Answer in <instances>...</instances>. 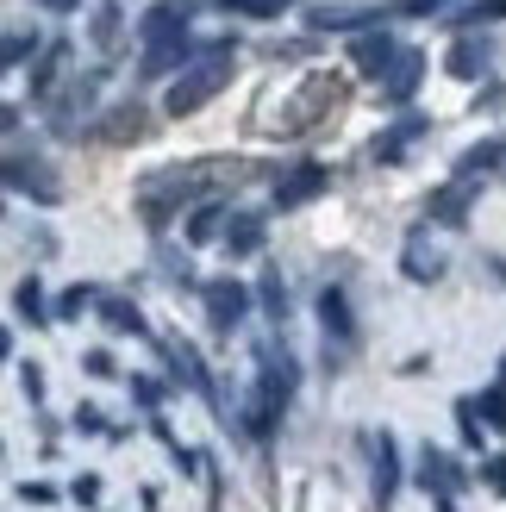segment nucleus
I'll return each mask as SVG.
<instances>
[{
	"label": "nucleus",
	"instance_id": "nucleus-3",
	"mask_svg": "<svg viewBox=\"0 0 506 512\" xmlns=\"http://www.w3.org/2000/svg\"><path fill=\"white\" fill-rule=\"evenodd\" d=\"M232 57H238V50H213V57H194V63H188V69L169 82V94H163V113H169V119H188V113H200V107H207V100H213L225 82H232Z\"/></svg>",
	"mask_w": 506,
	"mask_h": 512
},
{
	"label": "nucleus",
	"instance_id": "nucleus-5",
	"mask_svg": "<svg viewBox=\"0 0 506 512\" xmlns=\"http://www.w3.org/2000/svg\"><path fill=\"white\" fill-rule=\"evenodd\" d=\"M200 306H207V325L219 338H232V331L250 319V288L238 275H213V281H200Z\"/></svg>",
	"mask_w": 506,
	"mask_h": 512
},
{
	"label": "nucleus",
	"instance_id": "nucleus-36",
	"mask_svg": "<svg viewBox=\"0 0 506 512\" xmlns=\"http://www.w3.org/2000/svg\"><path fill=\"white\" fill-rule=\"evenodd\" d=\"M132 400L157 413V406H163V381H157V375H132Z\"/></svg>",
	"mask_w": 506,
	"mask_h": 512
},
{
	"label": "nucleus",
	"instance_id": "nucleus-29",
	"mask_svg": "<svg viewBox=\"0 0 506 512\" xmlns=\"http://www.w3.org/2000/svg\"><path fill=\"white\" fill-rule=\"evenodd\" d=\"M38 57V32H7L0 38V75L19 69V63H32Z\"/></svg>",
	"mask_w": 506,
	"mask_h": 512
},
{
	"label": "nucleus",
	"instance_id": "nucleus-19",
	"mask_svg": "<svg viewBox=\"0 0 506 512\" xmlns=\"http://www.w3.org/2000/svg\"><path fill=\"white\" fill-rule=\"evenodd\" d=\"M307 25L313 32H369L382 25V7H307Z\"/></svg>",
	"mask_w": 506,
	"mask_h": 512
},
{
	"label": "nucleus",
	"instance_id": "nucleus-26",
	"mask_svg": "<svg viewBox=\"0 0 506 512\" xmlns=\"http://www.w3.org/2000/svg\"><path fill=\"white\" fill-rule=\"evenodd\" d=\"M13 313L32 325V331H38V325H50V300H44V281H38V275H25L19 288H13Z\"/></svg>",
	"mask_w": 506,
	"mask_h": 512
},
{
	"label": "nucleus",
	"instance_id": "nucleus-25",
	"mask_svg": "<svg viewBox=\"0 0 506 512\" xmlns=\"http://www.w3.org/2000/svg\"><path fill=\"white\" fill-rule=\"evenodd\" d=\"M219 232H225V207H219V200H194L182 238H188V244H219Z\"/></svg>",
	"mask_w": 506,
	"mask_h": 512
},
{
	"label": "nucleus",
	"instance_id": "nucleus-37",
	"mask_svg": "<svg viewBox=\"0 0 506 512\" xmlns=\"http://www.w3.org/2000/svg\"><path fill=\"white\" fill-rule=\"evenodd\" d=\"M69 500H75V506H100V475H94V469L75 475V481H69Z\"/></svg>",
	"mask_w": 506,
	"mask_h": 512
},
{
	"label": "nucleus",
	"instance_id": "nucleus-24",
	"mask_svg": "<svg viewBox=\"0 0 506 512\" xmlns=\"http://www.w3.org/2000/svg\"><path fill=\"white\" fill-rule=\"evenodd\" d=\"M69 69V44L57 38V44H44L38 57H32V100H50L57 94V75Z\"/></svg>",
	"mask_w": 506,
	"mask_h": 512
},
{
	"label": "nucleus",
	"instance_id": "nucleus-16",
	"mask_svg": "<svg viewBox=\"0 0 506 512\" xmlns=\"http://www.w3.org/2000/svg\"><path fill=\"white\" fill-rule=\"evenodd\" d=\"M219 244H225V256H257L269 244V219L263 213H225Z\"/></svg>",
	"mask_w": 506,
	"mask_h": 512
},
{
	"label": "nucleus",
	"instance_id": "nucleus-35",
	"mask_svg": "<svg viewBox=\"0 0 506 512\" xmlns=\"http://www.w3.org/2000/svg\"><path fill=\"white\" fill-rule=\"evenodd\" d=\"M457 438H463V450H482V419H475V400H457Z\"/></svg>",
	"mask_w": 506,
	"mask_h": 512
},
{
	"label": "nucleus",
	"instance_id": "nucleus-31",
	"mask_svg": "<svg viewBox=\"0 0 506 512\" xmlns=\"http://www.w3.org/2000/svg\"><path fill=\"white\" fill-rule=\"evenodd\" d=\"M250 300H263V313H269L275 325L288 319V288H282V275H275V269H269V275L257 281V294H250Z\"/></svg>",
	"mask_w": 506,
	"mask_h": 512
},
{
	"label": "nucleus",
	"instance_id": "nucleus-7",
	"mask_svg": "<svg viewBox=\"0 0 506 512\" xmlns=\"http://www.w3.org/2000/svg\"><path fill=\"white\" fill-rule=\"evenodd\" d=\"M325 188H332V169L325 163H294V169H282L275 175V207H307V200H319Z\"/></svg>",
	"mask_w": 506,
	"mask_h": 512
},
{
	"label": "nucleus",
	"instance_id": "nucleus-33",
	"mask_svg": "<svg viewBox=\"0 0 506 512\" xmlns=\"http://www.w3.org/2000/svg\"><path fill=\"white\" fill-rule=\"evenodd\" d=\"M119 32H125V19H119V0H107V7L94 13V44H100V50H113V44H119Z\"/></svg>",
	"mask_w": 506,
	"mask_h": 512
},
{
	"label": "nucleus",
	"instance_id": "nucleus-47",
	"mask_svg": "<svg viewBox=\"0 0 506 512\" xmlns=\"http://www.w3.org/2000/svg\"><path fill=\"white\" fill-rule=\"evenodd\" d=\"M500 388H506V356H500Z\"/></svg>",
	"mask_w": 506,
	"mask_h": 512
},
{
	"label": "nucleus",
	"instance_id": "nucleus-4",
	"mask_svg": "<svg viewBox=\"0 0 506 512\" xmlns=\"http://www.w3.org/2000/svg\"><path fill=\"white\" fill-rule=\"evenodd\" d=\"M332 107H344V82H338V75H307V88H300L288 107H282V138H294V132H307V125H319Z\"/></svg>",
	"mask_w": 506,
	"mask_h": 512
},
{
	"label": "nucleus",
	"instance_id": "nucleus-39",
	"mask_svg": "<svg viewBox=\"0 0 506 512\" xmlns=\"http://www.w3.org/2000/svg\"><path fill=\"white\" fill-rule=\"evenodd\" d=\"M475 481H482L488 494H506V456H488V463L475 469Z\"/></svg>",
	"mask_w": 506,
	"mask_h": 512
},
{
	"label": "nucleus",
	"instance_id": "nucleus-21",
	"mask_svg": "<svg viewBox=\"0 0 506 512\" xmlns=\"http://www.w3.org/2000/svg\"><path fill=\"white\" fill-rule=\"evenodd\" d=\"M482 182H444L432 200H425V219H438V225H469V200Z\"/></svg>",
	"mask_w": 506,
	"mask_h": 512
},
{
	"label": "nucleus",
	"instance_id": "nucleus-28",
	"mask_svg": "<svg viewBox=\"0 0 506 512\" xmlns=\"http://www.w3.org/2000/svg\"><path fill=\"white\" fill-rule=\"evenodd\" d=\"M88 306H94V288H88V281H75V288H63L57 300H50V325H57V319H63V325H69V319H82Z\"/></svg>",
	"mask_w": 506,
	"mask_h": 512
},
{
	"label": "nucleus",
	"instance_id": "nucleus-40",
	"mask_svg": "<svg viewBox=\"0 0 506 512\" xmlns=\"http://www.w3.org/2000/svg\"><path fill=\"white\" fill-rule=\"evenodd\" d=\"M82 369H88L94 381H113V375H119V363H113V350H88V356H82Z\"/></svg>",
	"mask_w": 506,
	"mask_h": 512
},
{
	"label": "nucleus",
	"instance_id": "nucleus-42",
	"mask_svg": "<svg viewBox=\"0 0 506 512\" xmlns=\"http://www.w3.org/2000/svg\"><path fill=\"white\" fill-rule=\"evenodd\" d=\"M19 500L25 506H50V500H57V488H50V481H19Z\"/></svg>",
	"mask_w": 506,
	"mask_h": 512
},
{
	"label": "nucleus",
	"instance_id": "nucleus-22",
	"mask_svg": "<svg viewBox=\"0 0 506 512\" xmlns=\"http://www.w3.org/2000/svg\"><path fill=\"white\" fill-rule=\"evenodd\" d=\"M494 169H506V132L463 150V157H457V182H482V175H494Z\"/></svg>",
	"mask_w": 506,
	"mask_h": 512
},
{
	"label": "nucleus",
	"instance_id": "nucleus-27",
	"mask_svg": "<svg viewBox=\"0 0 506 512\" xmlns=\"http://www.w3.org/2000/svg\"><path fill=\"white\" fill-rule=\"evenodd\" d=\"M213 7H225L232 19H282V13L300 7V0H213Z\"/></svg>",
	"mask_w": 506,
	"mask_h": 512
},
{
	"label": "nucleus",
	"instance_id": "nucleus-2",
	"mask_svg": "<svg viewBox=\"0 0 506 512\" xmlns=\"http://www.w3.org/2000/svg\"><path fill=\"white\" fill-rule=\"evenodd\" d=\"M238 169V163H188V169H157L138 182V219L150 225V232H163L169 219H182V207H194L200 194H207L213 175Z\"/></svg>",
	"mask_w": 506,
	"mask_h": 512
},
{
	"label": "nucleus",
	"instance_id": "nucleus-23",
	"mask_svg": "<svg viewBox=\"0 0 506 512\" xmlns=\"http://www.w3.org/2000/svg\"><path fill=\"white\" fill-rule=\"evenodd\" d=\"M488 57H494V50H488V38H482V32H463L457 44H450V57H444V69L457 75V82H475V75L488 69Z\"/></svg>",
	"mask_w": 506,
	"mask_h": 512
},
{
	"label": "nucleus",
	"instance_id": "nucleus-32",
	"mask_svg": "<svg viewBox=\"0 0 506 512\" xmlns=\"http://www.w3.org/2000/svg\"><path fill=\"white\" fill-rule=\"evenodd\" d=\"M475 419H482V431H506V388H500V381H494V388H482Z\"/></svg>",
	"mask_w": 506,
	"mask_h": 512
},
{
	"label": "nucleus",
	"instance_id": "nucleus-41",
	"mask_svg": "<svg viewBox=\"0 0 506 512\" xmlns=\"http://www.w3.org/2000/svg\"><path fill=\"white\" fill-rule=\"evenodd\" d=\"M19 394L32 400V406L44 400V369H38V363H19Z\"/></svg>",
	"mask_w": 506,
	"mask_h": 512
},
{
	"label": "nucleus",
	"instance_id": "nucleus-38",
	"mask_svg": "<svg viewBox=\"0 0 506 512\" xmlns=\"http://www.w3.org/2000/svg\"><path fill=\"white\" fill-rule=\"evenodd\" d=\"M75 431H88V438H107V413H100V406H75Z\"/></svg>",
	"mask_w": 506,
	"mask_h": 512
},
{
	"label": "nucleus",
	"instance_id": "nucleus-48",
	"mask_svg": "<svg viewBox=\"0 0 506 512\" xmlns=\"http://www.w3.org/2000/svg\"><path fill=\"white\" fill-rule=\"evenodd\" d=\"M213 512H219V506H213Z\"/></svg>",
	"mask_w": 506,
	"mask_h": 512
},
{
	"label": "nucleus",
	"instance_id": "nucleus-8",
	"mask_svg": "<svg viewBox=\"0 0 506 512\" xmlns=\"http://www.w3.org/2000/svg\"><path fill=\"white\" fill-rule=\"evenodd\" d=\"M188 19H194V0H150L144 19H138V38L150 44H169V38H188Z\"/></svg>",
	"mask_w": 506,
	"mask_h": 512
},
{
	"label": "nucleus",
	"instance_id": "nucleus-12",
	"mask_svg": "<svg viewBox=\"0 0 506 512\" xmlns=\"http://www.w3.org/2000/svg\"><path fill=\"white\" fill-rule=\"evenodd\" d=\"M419 82H425V50L400 44V57H394L388 75H382V100H388V107H407V100L419 94Z\"/></svg>",
	"mask_w": 506,
	"mask_h": 512
},
{
	"label": "nucleus",
	"instance_id": "nucleus-1",
	"mask_svg": "<svg viewBox=\"0 0 506 512\" xmlns=\"http://www.w3.org/2000/svg\"><path fill=\"white\" fill-rule=\"evenodd\" d=\"M294 388H300V363L288 356V344H263V350H257V394H250L244 413H238L244 438L269 444L275 431H282V413H288Z\"/></svg>",
	"mask_w": 506,
	"mask_h": 512
},
{
	"label": "nucleus",
	"instance_id": "nucleus-6",
	"mask_svg": "<svg viewBox=\"0 0 506 512\" xmlns=\"http://www.w3.org/2000/svg\"><path fill=\"white\" fill-rule=\"evenodd\" d=\"M319 325H325V350L338 344V356H350V350H357V338H363V331H357V313H350V294L338 288V281L319 294Z\"/></svg>",
	"mask_w": 506,
	"mask_h": 512
},
{
	"label": "nucleus",
	"instance_id": "nucleus-18",
	"mask_svg": "<svg viewBox=\"0 0 506 512\" xmlns=\"http://www.w3.org/2000/svg\"><path fill=\"white\" fill-rule=\"evenodd\" d=\"M144 132H150V113L138 107V100H125V107L100 113V125H94V138H107V144H138Z\"/></svg>",
	"mask_w": 506,
	"mask_h": 512
},
{
	"label": "nucleus",
	"instance_id": "nucleus-20",
	"mask_svg": "<svg viewBox=\"0 0 506 512\" xmlns=\"http://www.w3.org/2000/svg\"><path fill=\"white\" fill-rule=\"evenodd\" d=\"M400 269H407V281H438V275H444V250L432 244V232H425V225L407 238V250H400Z\"/></svg>",
	"mask_w": 506,
	"mask_h": 512
},
{
	"label": "nucleus",
	"instance_id": "nucleus-11",
	"mask_svg": "<svg viewBox=\"0 0 506 512\" xmlns=\"http://www.w3.org/2000/svg\"><path fill=\"white\" fill-rule=\"evenodd\" d=\"M425 132H432V119H425V113H400V119L388 125V132L375 138V163H382V169L407 163V157H413V144H419Z\"/></svg>",
	"mask_w": 506,
	"mask_h": 512
},
{
	"label": "nucleus",
	"instance_id": "nucleus-17",
	"mask_svg": "<svg viewBox=\"0 0 506 512\" xmlns=\"http://www.w3.org/2000/svg\"><path fill=\"white\" fill-rule=\"evenodd\" d=\"M194 57H200V44H194V38H169V44H150V50H144V63H138V75H144V82H163V75L188 69Z\"/></svg>",
	"mask_w": 506,
	"mask_h": 512
},
{
	"label": "nucleus",
	"instance_id": "nucleus-46",
	"mask_svg": "<svg viewBox=\"0 0 506 512\" xmlns=\"http://www.w3.org/2000/svg\"><path fill=\"white\" fill-rule=\"evenodd\" d=\"M438 512H457V500H438Z\"/></svg>",
	"mask_w": 506,
	"mask_h": 512
},
{
	"label": "nucleus",
	"instance_id": "nucleus-10",
	"mask_svg": "<svg viewBox=\"0 0 506 512\" xmlns=\"http://www.w3.org/2000/svg\"><path fill=\"white\" fill-rule=\"evenodd\" d=\"M394 57H400V38L388 32V25H369V32L350 38V63H357V69L369 75V82H382Z\"/></svg>",
	"mask_w": 506,
	"mask_h": 512
},
{
	"label": "nucleus",
	"instance_id": "nucleus-15",
	"mask_svg": "<svg viewBox=\"0 0 506 512\" xmlns=\"http://www.w3.org/2000/svg\"><path fill=\"white\" fill-rule=\"evenodd\" d=\"M463 469H457V456H444V450H432L425 444V456H419V488L432 494V500H457V488H463Z\"/></svg>",
	"mask_w": 506,
	"mask_h": 512
},
{
	"label": "nucleus",
	"instance_id": "nucleus-14",
	"mask_svg": "<svg viewBox=\"0 0 506 512\" xmlns=\"http://www.w3.org/2000/svg\"><path fill=\"white\" fill-rule=\"evenodd\" d=\"M94 313H100V325H107L113 338H157L150 319L138 313V300H125V294H94Z\"/></svg>",
	"mask_w": 506,
	"mask_h": 512
},
{
	"label": "nucleus",
	"instance_id": "nucleus-9",
	"mask_svg": "<svg viewBox=\"0 0 506 512\" xmlns=\"http://www.w3.org/2000/svg\"><path fill=\"white\" fill-rule=\"evenodd\" d=\"M163 356H169V369H175V381H188V388L213 406V413H225V400H219V388H213V375H207V363H200V350L194 344H182V338H163Z\"/></svg>",
	"mask_w": 506,
	"mask_h": 512
},
{
	"label": "nucleus",
	"instance_id": "nucleus-44",
	"mask_svg": "<svg viewBox=\"0 0 506 512\" xmlns=\"http://www.w3.org/2000/svg\"><path fill=\"white\" fill-rule=\"evenodd\" d=\"M38 7H44V13H75L82 0H38Z\"/></svg>",
	"mask_w": 506,
	"mask_h": 512
},
{
	"label": "nucleus",
	"instance_id": "nucleus-30",
	"mask_svg": "<svg viewBox=\"0 0 506 512\" xmlns=\"http://www.w3.org/2000/svg\"><path fill=\"white\" fill-rule=\"evenodd\" d=\"M506 19V0H469L457 13V32H482V25H500Z\"/></svg>",
	"mask_w": 506,
	"mask_h": 512
},
{
	"label": "nucleus",
	"instance_id": "nucleus-45",
	"mask_svg": "<svg viewBox=\"0 0 506 512\" xmlns=\"http://www.w3.org/2000/svg\"><path fill=\"white\" fill-rule=\"evenodd\" d=\"M7 356H13V331L0 325V363H7Z\"/></svg>",
	"mask_w": 506,
	"mask_h": 512
},
{
	"label": "nucleus",
	"instance_id": "nucleus-34",
	"mask_svg": "<svg viewBox=\"0 0 506 512\" xmlns=\"http://www.w3.org/2000/svg\"><path fill=\"white\" fill-rule=\"evenodd\" d=\"M444 7H457V0H388L382 19H425V13H444Z\"/></svg>",
	"mask_w": 506,
	"mask_h": 512
},
{
	"label": "nucleus",
	"instance_id": "nucleus-13",
	"mask_svg": "<svg viewBox=\"0 0 506 512\" xmlns=\"http://www.w3.org/2000/svg\"><path fill=\"white\" fill-rule=\"evenodd\" d=\"M369 463H375V506H394L400 494V444H394V431H375L369 438Z\"/></svg>",
	"mask_w": 506,
	"mask_h": 512
},
{
	"label": "nucleus",
	"instance_id": "nucleus-43",
	"mask_svg": "<svg viewBox=\"0 0 506 512\" xmlns=\"http://www.w3.org/2000/svg\"><path fill=\"white\" fill-rule=\"evenodd\" d=\"M7 132H19V107H7V100H0V138Z\"/></svg>",
	"mask_w": 506,
	"mask_h": 512
}]
</instances>
